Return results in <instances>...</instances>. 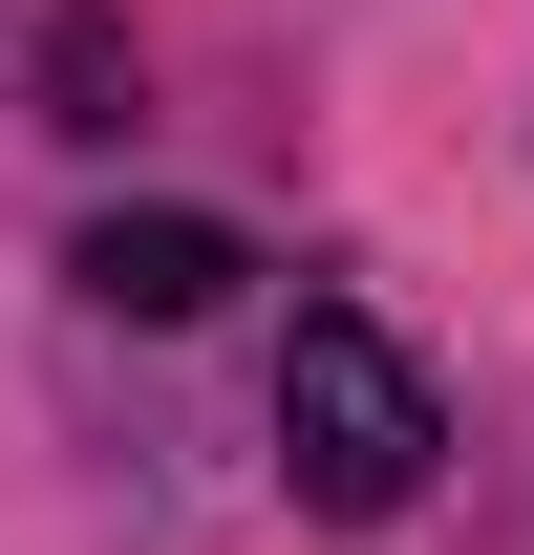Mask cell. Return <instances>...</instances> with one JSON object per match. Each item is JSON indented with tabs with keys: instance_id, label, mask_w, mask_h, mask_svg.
Masks as SVG:
<instances>
[{
	"instance_id": "7a4b0ae2",
	"label": "cell",
	"mask_w": 534,
	"mask_h": 555,
	"mask_svg": "<svg viewBox=\"0 0 534 555\" xmlns=\"http://www.w3.org/2000/svg\"><path fill=\"white\" fill-rule=\"evenodd\" d=\"M86 299H107V321H214V299H236V278H257V257H236V235H214V214H86Z\"/></svg>"
},
{
	"instance_id": "6da1fadb",
	"label": "cell",
	"mask_w": 534,
	"mask_h": 555,
	"mask_svg": "<svg viewBox=\"0 0 534 555\" xmlns=\"http://www.w3.org/2000/svg\"><path fill=\"white\" fill-rule=\"evenodd\" d=\"M428 470H449L428 363H406L364 299H300V343H278V491H300V513H342V534H385Z\"/></svg>"
}]
</instances>
